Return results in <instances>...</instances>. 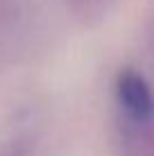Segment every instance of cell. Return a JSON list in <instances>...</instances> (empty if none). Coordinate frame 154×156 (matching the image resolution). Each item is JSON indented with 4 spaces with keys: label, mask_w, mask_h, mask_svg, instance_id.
I'll use <instances>...</instances> for the list:
<instances>
[{
    "label": "cell",
    "mask_w": 154,
    "mask_h": 156,
    "mask_svg": "<svg viewBox=\"0 0 154 156\" xmlns=\"http://www.w3.org/2000/svg\"><path fill=\"white\" fill-rule=\"evenodd\" d=\"M0 156H27V140L23 138H14L2 147Z\"/></svg>",
    "instance_id": "obj_1"
}]
</instances>
